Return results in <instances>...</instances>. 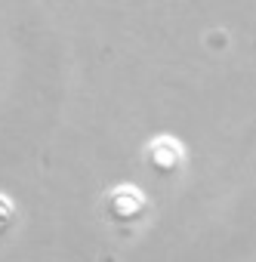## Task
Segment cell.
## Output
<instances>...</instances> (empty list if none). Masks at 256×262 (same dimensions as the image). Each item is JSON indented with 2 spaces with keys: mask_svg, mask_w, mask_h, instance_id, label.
I'll list each match as a JSON object with an SVG mask.
<instances>
[{
  "mask_svg": "<svg viewBox=\"0 0 256 262\" xmlns=\"http://www.w3.org/2000/svg\"><path fill=\"white\" fill-rule=\"evenodd\" d=\"M145 161H148V167H152L155 173L173 176V173H179V167H182V145H179L176 139H167V136H164V139H158V142L148 145Z\"/></svg>",
  "mask_w": 256,
  "mask_h": 262,
  "instance_id": "cell-2",
  "label": "cell"
},
{
  "mask_svg": "<svg viewBox=\"0 0 256 262\" xmlns=\"http://www.w3.org/2000/svg\"><path fill=\"white\" fill-rule=\"evenodd\" d=\"M105 213L114 225H139L145 216H148V201L139 188H130V185H120L108 194L105 201Z\"/></svg>",
  "mask_w": 256,
  "mask_h": 262,
  "instance_id": "cell-1",
  "label": "cell"
},
{
  "mask_svg": "<svg viewBox=\"0 0 256 262\" xmlns=\"http://www.w3.org/2000/svg\"><path fill=\"white\" fill-rule=\"evenodd\" d=\"M13 222H16V207H13L7 198H0V234L10 231V228H13Z\"/></svg>",
  "mask_w": 256,
  "mask_h": 262,
  "instance_id": "cell-3",
  "label": "cell"
}]
</instances>
